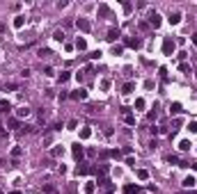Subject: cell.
<instances>
[{
    "label": "cell",
    "instance_id": "1",
    "mask_svg": "<svg viewBox=\"0 0 197 194\" xmlns=\"http://www.w3.org/2000/svg\"><path fill=\"white\" fill-rule=\"evenodd\" d=\"M76 25H78V30H83V32H89V21H87V18H78L76 21Z\"/></svg>",
    "mask_w": 197,
    "mask_h": 194
},
{
    "label": "cell",
    "instance_id": "2",
    "mask_svg": "<svg viewBox=\"0 0 197 194\" xmlns=\"http://www.w3.org/2000/svg\"><path fill=\"white\" fill-rule=\"evenodd\" d=\"M163 53H165V55H172V53H174V41H172V39H165V44H163Z\"/></svg>",
    "mask_w": 197,
    "mask_h": 194
},
{
    "label": "cell",
    "instance_id": "3",
    "mask_svg": "<svg viewBox=\"0 0 197 194\" xmlns=\"http://www.w3.org/2000/svg\"><path fill=\"white\" fill-rule=\"evenodd\" d=\"M121 119H124V121H126V124H131V126L135 124V116L131 114L129 110H124V112H121Z\"/></svg>",
    "mask_w": 197,
    "mask_h": 194
},
{
    "label": "cell",
    "instance_id": "4",
    "mask_svg": "<svg viewBox=\"0 0 197 194\" xmlns=\"http://www.w3.org/2000/svg\"><path fill=\"white\" fill-rule=\"evenodd\" d=\"M197 185V178L195 176H186L183 178V187H195Z\"/></svg>",
    "mask_w": 197,
    "mask_h": 194
},
{
    "label": "cell",
    "instance_id": "5",
    "mask_svg": "<svg viewBox=\"0 0 197 194\" xmlns=\"http://www.w3.org/2000/svg\"><path fill=\"white\" fill-rule=\"evenodd\" d=\"M179 21H181V11H172V14H170V23H172V25H177Z\"/></svg>",
    "mask_w": 197,
    "mask_h": 194
},
{
    "label": "cell",
    "instance_id": "6",
    "mask_svg": "<svg viewBox=\"0 0 197 194\" xmlns=\"http://www.w3.org/2000/svg\"><path fill=\"white\" fill-rule=\"evenodd\" d=\"M149 23H151V25H154V27H158V25H161V16H158V14H156V11H154V14L149 16Z\"/></svg>",
    "mask_w": 197,
    "mask_h": 194
},
{
    "label": "cell",
    "instance_id": "7",
    "mask_svg": "<svg viewBox=\"0 0 197 194\" xmlns=\"http://www.w3.org/2000/svg\"><path fill=\"white\" fill-rule=\"evenodd\" d=\"M133 89H135V82H126V85L121 87V94H131Z\"/></svg>",
    "mask_w": 197,
    "mask_h": 194
},
{
    "label": "cell",
    "instance_id": "8",
    "mask_svg": "<svg viewBox=\"0 0 197 194\" xmlns=\"http://www.w3.org/2000/svg\"><path fill=\"white\" fill-rule=\"evenodd\" d=\"M117 37H119V30H115V27H110V30H108V39H110V41H115Z\"/></svg>",
    "mask_w": 197,
    "mask_h": 194
},
{
    "label": "cell",
    "instance_id": "9",
    "mask_svg": "<svg viewBox=\"0 0 197 194\" xmlns=\"http://www.w3.org/2000/svg\"><path fill=\"white\" fill-rule=\"evenodd\" d=\"M73 98H80V101H85V98H87V91H85V89H78V91H73Z\"/></svg>",
    "mask_w": 197,
    "mask_h": 194
},
{
    "label": "cell",
    "instance_id": "10",
    "mask_svg": "<svg viewBox=\"0 0 197 194\" xmlns=\"http://www.w3.org/2000/svg\"><path fill=\"white\" fill-rule=\"evenodd\" d=\"M83 155V146L80 144H73V158H80Z\"/></svg>",
    "mask_w": 197,
    "mask_h": 194
},
{
    "label": "cell",
    "instance_id": "11",
    "mask_svg": "<svg viewBox=\"0 0 197 194\" xmlns=\"http://www.w3.org/2000/svg\"><path fill=\"white\" fill-rule=\"evenodd\" d=\"M53 39H55V41H64V32H62V30H55Z\"/></svg>",
    "mask_w": 197,
    "mask_h": 194
},
{
    "label": "cell",
    "instance_id": "12",
    "mask_svg": "<svg viewBox=\"0 0 197 194\" xmlns=\"http://www.w3.org/2000/svg\"><path fill=\"white\" fill-rule=\"evenodd\" d=\"M18 116H30V107H18Z\"/></svg>",
    "mask_w": 197,
    "mask_h": 194
},
{
    "label": "cell",
    "instance_id": "13",
    "mask_svg": "<svg viewBox=\"0 0 197 194\" xmlns=\"http://www.w3.org/2000/svg\"><path fill=\"white\" fill-rule=\"evenodd\" d=\"M126 46H131V48H140V41H137V39H126Z\"/></svg>",
    "mask_w": 197,
    "mask_h": 194
},
{
    "label": "cell",
    "instance_id": "14",
    "mask_svg": "<svg viewBox=\"0 0 197 194\" xmlns=\"http://www.w3.org/2000/svg\"><path fill=\"white\" fill-rule=\"evenodd\" d=\"M179 71L183 73V75H190V66H188V64H181V66H179Z\"/></svg>",
    "mask_w": 197,
    "mask_h": 194
},
{
    "label": "cell",
    "instance_id": "15",
    "mask_svg": "<svg viewBox=\"0 0 197 194\" xmlns=\"http://www.w3.org/2000/svg\"><path fill=\"white\" fill-rule=\"evenodd\" d=\"M124 192H126V194H133V192H137V185H126V187H124Z\"/></svg>",
    "mask_w": 197,
    "mask_h": 194
},
{
    "label": "cell",
    "instance_id": "16",
    "mask_svg": "<svg viewBox=\"0 0 197 194\" xmlns=\"http://www.w3.org/2000/svg\"><path fill=\"white\" fill-rule=\"evenodd\" d=\"M99 14H101V16H108V14H110V9L105 7V5H101V7H99Z\"/></svg>",
    "mask_w": 197,
    "mask_h": 194
},
{
    "label": "cell",
    "instance_id": "17",
    "mask_svg": "<svg viewBox=\"0 0 197 194\" xmlns=\"http://www.w3.org/2000/svg\"><path fill=\"white\" fill-rule=\"evenodd\" d=\"M147 176H149V174H147L145 169H140V171H137V178H140V180H147Z\"/></svg>",
    "mask_w": 197,
    "mask_h": 194
},
{
    "label": "cell",
    "instance_id": "18",
    "mask_svg": "<svg viewBox=\"0 0 197 194\" xmlns=\"http://www.w3.org/2000/svg\"><path fill=\"white\" fill-rule=\"evenodd\" d=\"M21 153H23V151L18 149V146H16V149H12V158H21Z\"/></svg>",
    "mask_w": 197,
    "mask_h": 194
},
{
    "label": "cell",
    "instance_id": "19",
    "mask_svg": "<svg viewBox=\"0 0 197 194\" xmlns=\"http://www.w3.org/2000/svg\"><path fill=\"white\" fill-rule=\"evenodd\" d=\"M179 149H181V151H188V149H190V142H186V139H183V142L179 144Z\"/></svg>",
    "mask_w": 197,
    "mask_h": 194
},
{
    "label": "cell",
    "instance_id": "20",
    "mask_svg": "<svg viewBox=\"0 0 197 194\" xmlns=\"http://www.w3.org/2000/svg\"><path fill=\"white\" fill-rule=\"evenodd\" d=\"M23 21H25V16H16V21H14V25H16V27H21V25H23Z\"/></svg>",
    "mask_w": 197,
    "mask_h": 194
},
{
    "label": "cell",
    "instance_id": "21",
    "mask_svg": "<svg viewBox=\"0 0 197 194\" xmlns=\"http://www.w3.org/2000/svg\"><path fill=\"white\" fill-rule=\"evenodd\" d=\"M67 80H69V71H62L60 73V82H67Z\"/></svg>",
    "mask_w": 197,
    "mask_h": 194
},
{
    "label": "cell",
    "instance_id": "22",
    "mask_svg": "<svg viewBox=\"0 0 197 194\" xmlns=\"http://www.w3.org/2000/svg\"><path fill=\"white\" fill-rule=\"evenodd\" d=\"M188 130L190 132H197V121H190V124H188Z\"/></svg>",
    "mask_w": 197,
    "mask_h": 194
},
{
    "label": "cell",
    "instance_id": "23",
    "mask_svg": "<svg viewBox=\"0 0 197 194\" xmlns=\"http://www.w3.org/2000/svg\"><path fill=\"white\" fill-rule=\"evenodd\" d=\"M170 112H174V114H177V112H181V105H179V103H174V105L170 107Z\"/></svg>",
    "mask_w": 197,
    "mask_h": 194
},
{
    "label": "cell",
    "instance_id": "24",
    "mask_svg": "<svg viewBox=\"0 0 197 194\" xmlns=\"http://www.w3.org/2000/svg\"><path fill=\"white\" fill-rule=\"evenodd\" d=\"M76 46L80 48V50H85V39H78V41H76Z\"/></svg>",
    "mask_w": 197,
    "mask_h": 194
},
{
    "label": "cell",
    "instance_id": "25",
    "mask_svg": "<svg viewBox=\"0 0 197 194\" xmlns=\"http://www.w3.org/2000/svg\"><path fill=\"white\" fill-rule=\"evenodd\" d=\"M0 110H5V112L9 110V103H7V101H0Z\"/></svg>",
    "mask_w": 197,
    "mask_h": 194
},
{
    "label": "cell",
    "instance_id": "26",
    "mask_svg": "<svg viewBox=\"0 0 197 194\" xmlns=\"http://www.w3.org/2000/svg\"><path fill=\"white\" fill-rule=\"evenodd\" d=\"M62 153H64V149H53V155H55V158H60Z\"/></svg>",
    "mask_w": 197,
    "mask_h": 194
},
{
    "label": "cell",
    "instance_id": "27",
    "mask_svg": "<svg viewBox=\"0 0 197 194\" xmlns=\"http://www.w3.org/2000/svg\"><path fill=\"white\" fill-rule=\"evenodd\" d=\"M131 9H133V5H131V2H124V11H126V14H131Z\"/></svg>",
    "mask_w": 197,
    "mask_h": 194
}]
</instances>
